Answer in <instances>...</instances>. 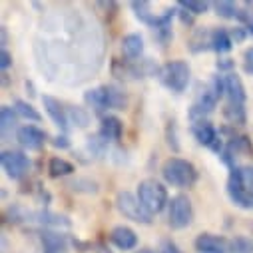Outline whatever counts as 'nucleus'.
Here are the masks:
<instances>
[{
	"instance_id": "1",
	"label": "nucleus",
	"mask_w": 253,
	"mask_h": 253,
	"mask_svg": "<svg viewBox=\"0 0 253 253\" xmlns=\"http://www.w3.org/2000/svg\"><path fill=\"white\" fill-rule=\"evenodd\" d=\"M162 175L168 183L175 187H189L198 179V169L192 162L181 160V158H169L162 166Z\"/></svg>"
},
{
	"instance_id": "2",
	"label": "nucleus",
	"mask_w": 253,
	"mask_h": 253,
	"mask_svg": "<svg viewBox=\"0 0 253 253\" xmlns=\"http://www.w3.org/2000/svg\"><path fill=\"white\" fill-rule=\"evenodd\" d=\"M138 200L148 213H160L168 202V189L156 179H144L138 185Z\"/></svg>"
},
{
	"instance_id": "3",
	"label": "nucleus",
	"mask_w": 253,
	"mask_h": 253,
	"mask_svg": "<svg viewBox=\"0 0 253 253\" xmlns=\"http://www.w3.org/2000/svg\"><path fill=\"white\" fill-rule=\"evenodd\" d=\"M189 76H192V70H189L187 62H183V60H171L160 70V78H162L164 86L177 94L187 88Z\"/></svg>"
},
{
	"instance_id": "4",
	"label": "nucleus",
	"mask_w": 253,
	"mask_h": 253,
	"mask_svg": "<svg viewBox=\"0 0 253 253\" xmlns=\"http://www.w3.org/2000/svg\"><path fill=\"white\" fill-rule=\"evenodd\" d=\"M116 208L118 211L128 217L132 221H138V223H152V213L146 211V208L140 204L138 196L130 194V192H120L118 198H116Z\"/></svg>"
},
{
	"instance_id": "5",
	"label": "nucleus",
	"mask_w": 253,
	"mask_h": 253,
	"mask_svg": "<svg viewBox=\"0 0 253 253\" xmlns=\"http://www.w3.org/2000/svg\"><path fill=\"white\" fill-rule=\"evenodd\" d=\"M194 219V206L189 202L187 196L179 194L175 198H171L169 202V211H168V223L173 229H183L192 223Z\"/></svg>"
},
{
	"instance_id": "6",
	"label": "nucleus",
	"mask_w": 253,
	"mask_h": 253,
	"mask_svg": "<svg viewBox=\"0 0 253 253\" xmlns=\"http://www.w3.org/2000/svg\"><path fill=\"white\" fill-rule=\"evenodd\" d=\"M0 162H2V168L10 179H22L30 169L28 156L16 150H4L2 156H0Z\"/></svg>"
},
{
	"instance_id": "7",
	"label": "nucleus",
	"mask_w": 253,
	"mask_h": 253,
	"mask_svg": "<svg viewBox=\"0 0 253 253\" xmlns=\"http://www.w3.org/2000/svg\"><path fill=\"white\" fill-rule=\"evenodd\" d=\"M192 132H194L196 140H198L202 146H206V148H210V150H213L215 154H219V156H221V152H223V148H225V146L221 144V138H219L217 130L213 128V126H211L208 120L194 122Z\"/></svg>"
},
{
	"instance_id": "8",
	"label": "nucleus",
	"mask_w": 253,
	"mask_h": 253,
	"mask_svg": "<svg viewBox=\"0 0 253 253\" xmlns=\"http://www.w3.org/2000/svg\"><path fill=\"white\" fill-rule=\"evenodd\" d=\"M217 100H219V98L215 96V92H213L211 88L202 90V92H200V96H198V100L194 102L192 110H189V118H192L194 122L204 120V116H208V114H211V112H213V108H215Z\"/></svg>"
},
{
	"instance_id": "9",
	"label": "nucleus",
	"mask_w": 253,
	"mask_h": 253,
	"mask_svg": "<svg viewBox=\"0 0 253 253\" xmlns=\"http://www.w3.org/2000/svg\"><path fill=\"white\" fill-rule=\"evenodd\" d=\"M196 251L198 253H227L229 251V241L221 235L202 233L196 239Z\"/></svg>"
},
{
	"instance_id": "10",
	"label": "nucleus",
	"mask_w": 253,
	"mask_h": 253,
	"mask_svg": "<svg viewBox=\"0 0 253 253\" xmlns=\"http://www.w3.org/2000/svg\"><path fill=\"white\" fill-rule=\"evenodd\" d=\"M42 104L48 112V116L52 118V122L58 126L62 132H68V124H70V118H68V112L66 108L60 104V100L52 98V96H42Z\"/></svg>"
},
{
	"instance_id": "11",
	"label": "nucleus",
	"mask_w": 253,
	"mask_h": 253,
	"mask_svg": "<svg viewBox=\"0 0 253 253\" xmlns=\"http://www.w3.org/2000/svg\"><path fill=\"white\" fill-rule=\"evenodd\" d=\"M16 140L26 150H40L46 142V132H42L36 126H22L16 132Z\"/></svg>"
},
{
	"instance_id": "12",
	"label": "nucleus",
	"mask_w": 253,
	"mask_h": 253,
	"mask_svg": "<svg viewBox=\"0 0 253 253\" xmlns=\"http://www.w3.org/2000/svg\"><path fill=\"white\" fill-rule=\"evenodd\" d=\"M110 239H112V243H114L118 249H124V251H130V249H134V247L138 245V235H136V231H134L132 227H128V225H118V227H114L112 233H110Z\"/></svg>"
},
{
	"instance_id": "13",
	"label": "nucleus",
	"mask_w": 253,
	"mask_h": 253,
	"mask_svg": "<svg viewBox=\"0 0 253 253\" xmlns=\"http://www.w3.org/2000/svg\"><path fill=\"white\" fill-rule=\"evenodd\" d=\"M124 134V124L116 116H104L100 124V138L104 142H118Z\"/></svg>"
},
{
	"instance_id": "14",
	"label": "nucleus",
	"mask_w": 253,
	"mask_h": 253,
	"mask_svg": "<svg viewBox=\"0 0 253 253\" xmlns=\"http://www.w3.org/2000/svg\"><path fill=\"white\" fill-rule=\"evenodd\" d=\"M40 241H42L44 253H66V251H68V241H66V237L62 235V233H58V231H52V229L42 231Z\"/></svg>"
},
{
	"instance_id": "15",
	"label": "nucleus",
	"mask_w": 253,
	"mask_h": 253,
	"mask_svg": "<svg viewBox=\"0 0 253 253\" xmlns=\"http://www.w3.org/2000/svg\"><path fill=\"white\" fill-rule=\"evenodd\" d=\"M225 78V96L229 98L231 104H243L245 102V86L241 78L235 72H229L223 76Z\"/></svg>"
},
{
	"instance_id": "16",
	"label": "nucleus",
	"mask_w": 253,
	"mask_h": 253,
	"mask_svg": "<svg viewBox=\"0 0 253 253\" xmlns=\"http://www.w3.org/2000/svg\"><path fill=\"white\" fill-rule=\"evenodd\" d=\"M227 196L231 198V202L235 206H239L243 210H253V196L249 192H245V189L237 181H233L231 177L227 181Z\"/></svg>"
},
{
	"instance_id": "17",
	"label": "nucleus",
	"mask_w": 253,
	"mask_h": 253,
	"mask_svg": "<svg viewBox=\"0 0 253 253\" xmlns=\"http://www.w3.org/2000/svg\"><path fill=\"white\" fill-rule=\"evenodd\" d=\"M84 100L88 106H92L96 112H102L110 108V96H108V86H98L94 90H88L84 94Z\"/></svg>"
},
{
	"instance_id": "18",
	"label": "nucleus",
	"mask_w": 253,
	"mask_h": 253,
	"mask_svg": "<svg viewBox=\"0 0 253 253\" xmlns=\"http://www.w3.org/2000/svg\"><path fill=\"white\" fill-rule=\"evenodd\" d=\"M211 34L213 28H196V32L189 38V50L192 52H204V50H213L211 48Z\"/></svg>"
},
{
	"instance_id": "19",
	"label": "nucleus",
	"mask_w": 253,
	"mask_h": 253,
	"mask_svg": "<svg viewBox=\"0 0 253 253\" xmlns=\"http://www.w3.org/2000/svg\"><path fill=\"white\" fill-rule=\"evenodd\" d=\"M122 52L130 60L140 58L144 52V38L140 34H126L122 40Z\"/></svg>"
},
{
	"instance_id": "20",
	"label": "nucleus",
	"mask_w": 253,
	"mask_h": 253,
	"mask_svg": "<svg viewBox=\"0 0 253 253\" xmlns=\"http://www.w3.org/2000/svg\"><path fill=\"white\" fill-rule=\"evenodd\" d=\"M231 179L237 181L245 192H249L253 196V168L251 166H243V168L231 169Z\"/></svg>"
},
{
	"instance_id": "21",
	"label": "nucleus",
	"mask_w": 253,
	"mask_h": 253,
	"mask_svg": "<svg viewBox=\"0 0 253 253\" xmlns=\"http://www.w3.org/2000/svg\"><path fill=\"white\" fill-rule=\"evenodd\" d=\"M231 46H233V40H231V36H229V30H225V28H213V34H211V48L221 54V52L231 50Z\"/></svg>"
},
{
	"instance_id": "22",
	"label": "nucleus",
	"mask_w": 253,
	"mask_h": 253,
	"mask_svg": "<svg viewBox=\"0 0 253 253\" xmlns=\"http://www.w3.org/2000/svg\"><path fill=\"white\" fill-rule=\"evenodd\" d=\"M48 173L50 177H64V175L74 173V166L66 162L64 158H52L48 162Z\"/></svg>"
},
{
	"instance_id": "23",
	"label": "nucleus",
	"mask_w": 253,
	"mask_h": 253,
	"mask_svg": "<svg viewBox=\"0 0 253 253\" xmlns=\"http://www.w3.org/2000/svg\"><path fill=\"white\" fill-rule=\"evenodd\" d=\"M36 217V221L38 223H42L44 227H70V221H68V217H64V215H58V213H50V211H40V213H36L34 215Z\"/></svg>"
},
{
	"instance_id": "24",
	"label": "nucleus",
	"mask_w": 253,
	"mask_h": 253,
	"mask_svg": "<svg viewBox=\"0 0 253 253\" xmlns=\"http://www.w3.org/2000/svg\"><path fill=\"white\" fill-rule=\"evenodd\" d=\"M223 116L233 126L245 124V108H243V104H231V102H227V106L223 108Z\"/></svg>"
},
{
	"instance_id": "25",
	"label": "nucleus",
	"mask_w": 253,
	"mask_h": 253,
	"mask_svg": "<svg viewBox=\"0 0 253 253\" xmlns=\"http://www.w3.org/2000/svg\"><path fill=\"white\" fill-rule=\"evenodd\" d=\"M233 156L235 154H251L253 152V146H251V140L247 136H233L227 146H225Z\"/></svg>"
},
{
	"instance_id": "26",
	"label": "nucleus",
	"mask_w": 253,
	"mask_h": 253,
	"mask_svg": "<svg viewBox=\"0 0 253 253\" xmlns=\"http://www.w3.org/2000/svg\"><path fill=\"white\" fill-rule=\"evenodd\" d=\"M14 126H16V112H14V108L2 106V108H0V128H2V136L4 138H6L8 130L14 128Z\"/></svg>"
},
{
	"instance_id": "27",
	"label": "nucleus",
	"mask_w": 253,
	"mask_h": 253,
	"mask_svg": "<svg viewBox=\"0 0 253 253\" xmlns=\"http://www.w3.org/2000/svg\"><path fill=\"white\" fill-rule=\"evenodd\" d=\"M229 251L231 253H253V241L245 235H235L229 241Z\"/></svg>"
},
{
	"instance_id": "28",
	"label": "nucleus",
	"mask_w": 253,
	"mask_h": 253,
	"mask_svg": "<svg viewBox=\"0 0 253 253\" xmlns=\"http://www.w3.org/2000/svg\"><path fill=\"white\" fill-rule=\"evenodd\" d=\"M14 110H16V114H20L26 120H32V122H40L42 120V116L34 110V106L28 104V102H24V100H16L14 102Z\"/></svg>"
},
{
	"instance_id": "29",
	"label": "nucleus",
	"mask_w": 253,
	"mask_h": 253,
	"mask_svg": "<svg viewBox=\"0 0 253 253\" xmlns=\"http://www.w3.org/2000/svg\"><path fill=\"white\" fill-rule=\"evenodd\" d=\"M70 189L72 192H84V194H98V183L88 177H78L70 181Z\"/></svg>"
},
{
	"instance_id": "30",
	"label": "nucleus",
	"mask_w": 253,
	"mask_h": 253,
	"mask_svg": "<svg viewBox=\"0 0 253 253\" xmlns=\"http://www.w3.org/2000/svg\"><path fill=\"white\" fill-rule=\"evenodd\" d=\"M179 6H181L183 10H187L189 14L198 16V14H204V12H208V8H210V2H200V0H181V2H179Z\"/></svg>"
},
{
	"instance_id": "31",
	"label": "nucleus",
	"mask_w": 253,
	"mask_h": 253,
	"mask_svg": "<svg viewBox=\"0 0 253 253\" xmlns=\"http://www.w3.org/2000/svg\"><path fill=\"white\" fill-rule=\"evenodd\" d=\"M108 96H110V108H114V110H124L126 108V94L120 88L108 86Z\"/></svg>"
},
{
	"instance_id": "32",
	"label": "nucleus",
	"mask_w": 253,
	"mask_h": 253,
	"mask_svg": "<svg viewBox=\"0 0 253 253\" xmlns=\"http://www.w3.org/2000/svg\"><path fill=\"white\" fill-rule=\"evenodd\" d=\"M213 8L223 18H237V12H239V8L233 2H225V0H223V2H215Z\"/></svg>"
},
{
	"instance_id": "33",
	"label": "nucleus",
	"mask_w": 253,
	"mask_h": 253,
	"mask_svg": "<svg viewBox=\"0 0 253 253\" xmlns=\"http://www.w3.org/2000/svg\"><path fill=\"white\" fill-rule=\"evenodd\" d=\"M68 118H72L76 122V126H80V128H86L88 122H90V116L84 108H70L68 110Z\"/></svg>"
},
{
	"instance_id": "34",
	"label": "nucleus",
	"mask_w": 253,
	"mask_h": 253,
	"mask_svg": "<svg viewBox=\"0 0 253 253\" xmlns=\"http://www.w3.org/2000/svg\"><path fill=\"white\" fill-rule=\"evenodd\" d=\"M243 68L247 74H253V48H247L243 54Z\"/></svg>"
},
{
	"instance_id": "35",
	"label": "nucleus",
	"mask_w": 253,
	"mask_h": 253,
	"mask_svg": "<svg viewBox=\"0 0 253 253\" xmlns=\"http://www.w3.org/2000/svg\"><path fill=\"white\" fill-rule=\"evenodd\" d=\"M229 36H231V40H233L235 44H239V42H243V40H245L247 30H245L243 26H239V28H231V30H229Z\"/></svg>"
},
{
	"instance_id": "36",
	"label": "nucleus",
	"mask_w": 253,
	"mask_h": 253,
	"mask_svg": "<svg viewBox=\"0 0 253 253\" xmlns=\"http://www.w3.org/2000/svg\"><path fill=\"white\" fill-rule=\"evenodd\" d=\"M10 64H12V56H10L6 50H2V52H0V68H2V72H4Z\"/></svg>"
},
{
	"instance_id": "37",
	"label": "nucleus",
	"mask_w": 253,
	"mask_h": 253,
	"mask_svg": "<svg viewBox=\"0 0 253 253\" xmlns=\"http://www.w3.org/2000/svg\"><path fill=\"white\" fill-rule=\"evenodd\" d=\"M235 66V62L231 58H223V60H217V70H231Z\"/></svg>"
},
{
	"instance_id": "38",
	"label": "nucleus",
	"mask_w": 253,
	"mask_h": 253,
	"mask_svg": "<svg viewBox=\"0 0 253 253\" xmlns=\"http://www.w3.org/2000/svg\"><path fill=\"white\" fill-rule=\"evenodd\" d=\"M52 146H54V148H68L70 142H68L66 136H56V138L52 140Z\"/></svg>"
},
{
	"instance_id": "39",
	"label": "nucleus",
	"mask_w": 253,
	"mask_h": 253,
	"mask_svg": "<svg viewBox=\"0 0 253 253\" xmlns=\"http://www.w3.org/2000/svg\"><path fill=\"white\" fill-rule=\"evenodd\" d=\"M160 253H179V249H177L171 241H164V247H162Z\"/></svg>"
},
{
	"instance_id": "40",
	"label": "nucleus",
	"mask_w": 253,
	"mask_h": 253,
	"mask_svg": "<svg viewBox=\"0 0 253 253\" xmlns=\"http://www.w3.org/2000/svg\"><path fill=\"white\" fill-rule=\"evenodd\" d=\"M177 14L181 16V20H183L185 24H194V14H189L187 10H177Z\"/></svg>"
},
{
	"instance_id": "41",
	"label": "nucleus",
	"mask_w": 253,
	"mask_h": 253,
	"mask_svg": "<svg viewBox=\"0 0 253 253\" xmlns=\"http://www.w3.org/2000/svg\"><path fill=\"white\" fill-rule=\"evenodd\" d=\"M6 42H8V34H6V28L2 26V46H4Z\"/></svg>"
},
{
	"instance_id": "42",
	"label": "nucleus",
	"mask_w": 253,
	"mask_h": 253,
	"mask_svg": "<svg viewBox=\"0 0 253 253\" xmlns=\"http://www.w3.org/2000/svg\"><path fill=\"white\" fill-rule=\"evenodd\" d=\"M96 253H112V251H110L108 247H98V249H96Z\"/></svg>"
},
{
	"instance_id": "43",
	"label": "nucleus",
	"mask_w": 253,
	"mask_h": 253,
	"mask_svg": "<svg viewBox=\"0 0 253 253\" xmlns=\"http://www.w3.org/2000/svg\"><path fill=\"white\" fill-rule=\"evenodd\" d=\"M134 253H154V251L148 249V247H142V249H138V251H134Z\"/></svg>"
}]
</instances>
